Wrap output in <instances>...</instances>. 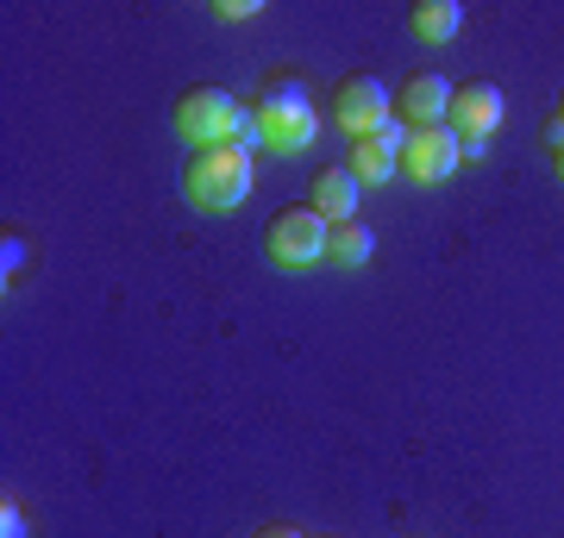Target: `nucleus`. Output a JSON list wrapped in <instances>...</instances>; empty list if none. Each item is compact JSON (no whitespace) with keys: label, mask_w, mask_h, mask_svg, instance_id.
Instances as JSON below:
<instances>
[{"label":"nucleus","mask_w":564,"mask_h":538,"mask_svg":"<svg viewBox=\"0 0 564 538\" xmlns=\"http://www.w3.org/2000/svg\"><path fill=\"white\" fill-rule=\"evenodd\" d=\"M170 125L195 151H214V144H245V107L232 88H214V81H195L182 88L176 107H170Z\"/></svg>","instance_id":"7ed1b4c3"},{"label":"nucleus","mask_w":564,"mask_h":538,"mask_svg":"<svg viewBox=\"0 0 564 538\" xmlns=\"http://www.w3.org/2000/svg\"><path fill=\"white\" fill-rule=\"evenodd\" d=\"M251 538H307V532H295V526H258Z\"/></svg>","instance_id":"f3484780"},{"label":"nucleus","mask_w":564,"mask_h":538,"mask_svg":"<svg viewBox=\"0 0 564 538\" xmlns=\"http://www.w3.org/2000/svg\"><path fill=\"white\" fill-rule=\"evenodd\" d=\"M402 144H408V125L389 120L383 132H370V139H351V151H345V169L370 188V182H389L402 176Z\"/></svg>","instance_id":"6e6552de"},{"label":"nucleus","mask_w":564,"mask_h":538,"mask_svg":"<svg viewBox=\"0 0 564 538\" xmlns=\"http://www.w3.org/2000/svg\"><path fill=\"white\" fill-rule=\"evenodd\" d=\"M182 195L195 213H232L245 195H251V144H214V151H195L188 169H182Z\"/></svg>","instance_id":"f03ea898"},{"label":"nucleus","mask_w":564,"mask_h":538,"mask_svg":"<svg viewBox=\"0 0 564 538\" xmlns=\"http://www.w3.org/2000/svg\"><path fill=\"white\" fill-rule=\"evenodd\" d=\"M458 25H464L458 0H414V7H408V32H414L421 44H452Z\"/></svg>","instance_id":"9b49d317"},{"label":"nucleus","mask_w":564,"mask_h":538,"mask_svg":"<svg viewBox=\"0 0 564 538\" xmlns=\"http://www.w3.org/2000/svg\"><path fill=\"white\" fill-rule=\"evenodd\" d=\"M326 232H333V226L302 200V207H282L276 220L263 226V251H270L282 270H307V263L326 257Z\"/></svg>","instance_id":"20e7f679"},{"label":"nucleus","mask_w":564,"mask_h":538,"mask_svg":"<svg viewBox=\"0 0 564 538\" xmlns=\"http://www.w3.org/2000/svg\"><path fill=\"white\" fill-rule=\"evenodd\" d=\"M370 251H377V232L364 220H339L333 232H326V257L345 263V270H358V263H370Z\"/></svg>","instance_id":"f8f14e48"},{"label":"nucleus","mask_w":564,"mask_h":538,"mask_svg":"<svg viewBox=\"0 0 564 538\" xmlns=\"http://www.w3.org/2000/svg\"><path fill=\"white\" fill-rule=\"evenodd\" d=\"M545 144H552V151H564V113H552V120H545Z\"/></svg>","instance_id":"dca6fc26"},{"label":"nucleus","mask_w":564,"mask_h":538,"mask_svg":"<svg viewBox=\"0 0 564 538\" xmlns=\"http://www.w3.org/2000/svg\"><path fill=\"white\" fill-rule=\"evenodd\" d=\"M452 88H458V81H445L440 69H421V76H408L402 88H395V120H402L408 132H421V125H445Z\"/></svg>","instance_id":"1a4fd4ad"},{"label":"nucleus","mask_w":564,"mask_h":538,"mask_svg":"<svg viewBox=\"0 0 564 538\" xmlns=\"http://www.w3.org/2000/svg\"><path fill=\"white\" fill-rule=\"evenodd\" d=\"M552 169H558V176H564V151H552Z\"/></svg>","instance_id":"a211bd4d"},{"label":"nucleus","mask_w":564,"mask_h":538,"mask_svg":"<svg viewBox=\"0 0 564 538\" xmlns=\"http://www.w3.org/2000/svg\"><path fill=\"white\" fill-rule=\"evenodd\" d=\"M245 13H258V0H220L214 7V20H245Z\"/></svg>","instance_id":"2eb2a0df"},{"label":"nucleus","mask_w":564,"mask_h":538,"mask_svg":"<svg viewBox=\"0 0 564 538\" xmlns=\"http://www.w3.org/2000/svg\"><path fill=\"white\" fill-rule=\"evenodd\" d=\"M358 200H364V182L351 176L345 163H326V169H314V195H307V207H314L326 226L358 220Z\"/></svg>","instance_id":"9d476101"},{"label":"nucleus","mask_w":564,"mask_h":538,"mask_svg":"<svg viewBox=\"0 0 564 538\" xmlns=\"http://www.w3.org/2000/svg\"><path fill=\"white\" fill-rule=\"evenodd\" d=\"M0 270H7V288L20 282V270H25V232H13L7 226V251H0Z\"/></svg>","instance_id":"4468645a"},{"label":"nucleus","mask_w":564,"mask_h":538,"mask_svg":"<svg viewBox=\"0 0 564 538\" xmlns=\"http://www.w3.org/2000/svg\"><path fill=\"white\" fill-rule=\"evenodd\" d=\"M0 538H32V526H25V507L13 501V488L0 495Z\"/></svg>","instance_id":"ddd939ff"},{"label":"nucleus","mask_w":564,"mask_h":538,"mask_svg":"<svg viewBox=\"0 0 564 538\" xmlns=\"http://www.w3.org/2000/svg\"><path fill=\"white\" fill-rule=\"evenodd\" d=\"M558 113H564V100H558Z\"/></svg>","instance_id":"6ab92c4d"},{"label":"nucleus","mask_w":564,"mask_h":538,"mask_svg":"<svg viewBox=\"0 0 564 538\" xmlns=\"http://www.w3.org/2000/svg\"><path fill=\"white\" fill-rule=\"evenodd\" d=\"M458 169V132L452 125H421V132H408L402 144V176L408 182H445Z\"/></svg>","instance_id":"0eeeda50"},{"label":"nucleus","mask_w":564,"mask_h":538,"mask_svg":"<svg viewBox=\"0 0 564 538\" xmlns=\"http://www.w3.org/2000/svg\"><path fill=\"white\" fill-rule=\"evenodd\" d=\"M445 125L458 132V139L484 144L496 125H502V88L496 81H458L452 88V107H445Z\"/></svg>","instance_id":"423d86ee"},{"label":"nucleus","mask_w":564,"mask_h":538,"mask_svg":"<svg viewBox=\"0 0 564 538\" xmlns=\"http://www.w3.org/2000/svg\"><path fill=\"white\" fill-rule=\"evenodd\" d=\"M333 120L351 132V139H370V132H383L395 120V95H389L377 76H345L339 95H333Z\"/></svg>","instance_id":"39448f33"},{"label":"nucleus","mask_w":564,"mask_h":538,"mask_svg":"<svg viewBox=\"0 0 564 538\" xmlns=\"http://www.w3.org/2000/svg\"><path fill=\"white\" fill-rule=\"evenodd\" d=\"M321 132V107H314V88H307L295 69H276V76H263V88L251 95L245 107V144H263V151H307Z\"/></svg>","instance_id":"f257e3e1"}]
</instances>
